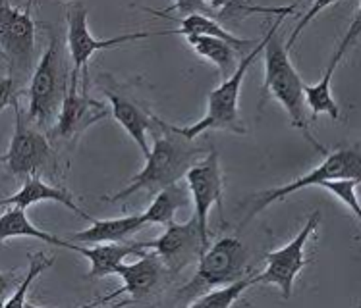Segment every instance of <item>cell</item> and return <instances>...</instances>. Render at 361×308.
Wrapping results in <instances>:
<instances>
[{"label":"cell","instance_id":"cell-2","mask_svg":"<svg viewBox=\"0 0 361 308\" xmlns=\"http://www.w3.org/2000/svg\"><path fill=\"white\" fill-rule=\"evenodd\" d=\"M279 31V30H276ZM274 31L269 37V43L265 46V83H263V93L276 98L284 106L290 124L295 129H300L305 139L310 141L311 147H315L321 154L326 156V148L319 143L311 127L307 124L305 116V98H303V83L300 74L295 72L294 64L290 60V51L282 43Z\"/></svg>","mask_w":361,"mask_h":308},{"label":"cell","instance_id":"cell-33","mask_svg":"<svg viewBox=\"0 0 361 308\" xmlns=\"http://www.w3.org/2000/svg\"><path fill=\"white\" fill-rule=\"evenodd\" d=\"M0 56H2V52H0Z\"/></svg>","mask_w":361,"mask_h":308},{"label":"cell","instance_id":"cell-26","mask_svg":"<svg viewBox=\"0 0 361 308\" xmlns=\"http://www.w3.org/2000/svg\"><path fill=\"white\" fill-rule=\"evenodd\" d=\"M357 185H360V179H331V181H324L321 187L326 189L331 195H334L340 203H344L355 214V218L361 220V208L360 203H357V197H355V187Z\"/></svg>","mask_w":361,"mask_h":308},{"label":"cell","instance_id":"cell-4","mask_svg":"<svg viewBox=\"0 0 361 308\" xmlns=\"http://www.w3.org/2000/svg\"><path fill=\"white\" fill-rule=\"evenodd\" d=\"M247 250L236 237H222L211 245L200 258L195 278L178 291V299L184 302L195 301L201 295L219 287H226L245 278Z\"/></svg>","mask_w":361,"mask_h":308},{"label":"cell","instance_id":"cell-31","mask_svg":"<svg viewBox=\"0 0 361 308\" xmlns=\"http://www.w3.org/2000/svg\"><path fill=\"white\" fill-rule=\"evenodd\" d=\"M130 302H132V299H124V301L114 302V307H109V308H126Z\"/></svg>","mask_w":361,"mask_h":308},{"label":"cell","instance_id":"cell-17","mask_svg":"<svg viewBox=\"0 0 361 308\" xmlns=\"http://www.w3.org/2000/svg\"><path fill=\"white\" fill-rule=\"evenodd\" d=\"M43 200H52V203H59V205L66 206L68 210H72L78 216H81L83 220L93 222V218L89 216L85 210H81L80 206L75 205L74 198L70 193H66L64 189H59L54 185L44 184L43 179L39 176H31L25 179V184L22 185V189L12 195V197L2 198L0 200V206H16V208H23L27 210L31 205H37V203H43Z\"/></svg>","mask_w":361,"mask_h":308},{"label":"cell","instance_id":"cell-19","mask_svg":"<svg viewBox=\"0 0 361 308\" xmlns=\"http://www.w3.org/2000/svg\"><path fill=\"white\" fill-rule=\"evenodd\" d=\"M143 226H147L141 214L135 216H124V218H114V220H93L91 228L70 235V243H93V245H103V243H124L126 237L137 233Z\"/></svg>","mask_w":361,"mask_h":308},{"label":"cell","instance_id":"cell-23","mask_svg":"<svg viewBox=\"0 0 361 308\" xmlns=\"http://www.w3.org/2000/svg\"><path fill=\"white\" fill-rule=\"evenodd\" d=\"M188 205V195L180 187V185H172L169 189H162L155 197V200L151 203L145 212L141 214L145 224H166L174 220V214L180 210L182 206Z\"/></svg>","mask_w":361,"mask_h":308},{"label":"cell","instance_id":"cell-12","mask_svg":"<svg viewBox=\"0 0 361 308\" xmlns=\"http://www.w3.org/2000/svg\"><path fill=\"white\" fill-rule=\"evenodd\" d=\"M12 108H14L16 116L14 135L10 141L6 156H0V162H6L8 168L16 177L27 179L31 176H37V169L51 156V145H49V141L43 133H39L37 129H31L30 125L25 124L18 98H14Z\"/></svg>","mask_w":361,"mask_h":308},{"label":"cell","instance_id":"cell-6","mask_svg":"<svg viewBox=\"0 0 361 308\" xmlns=\"http://www.w3.org/2000/svg\"><path fill=\"white\" fill-rule=\"evenodd\" d=\"M0 52L10 62V77L14 72L23 77L31 74L35 62V23L31 18V2L23 8L0 2Z\"/></svg>","mask_w":361,"mask_h":308},{"label":"cell","instance_id":"cell-29","mask_svg":"<svg viewBox=\"0 0 361 308\" xmlns=\"http://www.w3.org/2000/svg\"><path fill=\"white\" fill-rule=\"evenodd\" d=\"M16 281H18V279H16V276L12 271H8V274L6 271H0V301L12 291V287L16 285Z\"/></svg>","mask_w":361,"mask_h":308},{"label":"cell","instance_id":"cell-11","mask_svg":"<svg viewBox=\"0 0 361 308\" xmlns=\"http://www.w3.org/2000/svg\"><path fill=\"white\" fill-rule=\"evenodd\" d=\"M319 220H321V212H313L310 220L305 222L302 231L295 235L294 241H290L286 247L281 250H274L267 255V268L263 274H257V283H273L279 285L282 291V299H290L292 297V287L298 278V274L303 270L305 266V243L310 241L311 233L317 229Z\"/></svg>","mask_w":361,"mask_h":308},{"label":"cell","instance_id":"cell-28","mask_svg":"<svg viewBox=\"0 0 361 308\" xmlns=\"http://www.w3.org/2000/svg\"><path fill=\"white\" fill-rule=\"evenodd\" d=\"M14 87H16V83L10 75H8V77H0V112L4 110L8 104L14 103V98H16Z\"/></svg>","mask_w":361,"mask_h":308},{"label":"cell","instance_id":"cell-20","mask_svg":"<svg viewBox=\"0 0 361 308\" xmlns=\"http://www.w3.org/2000/svg\"><path fill=\"white\" fill-rule=\"evenodd\" d=\"M14 237H31V239H39V241L49 243L54 247H62V249H70V243L64 239H59L54 235L47 233L43 229L35 228L30 220L23 208H16L12 206L10 210L0 216V245L6 239H14Z\"/></svg>","mask_w":361,"mask_h":308},{"label":"cell","instance_id":"cell-21","mask_svg":"<svg viewBox=\"0 0 361 308\" xmlns=\"http://www.w3.org/2000/svg\"><path fill=\"white\" fill-rule=\"evenodd\" d=\"M178 30H174V35H184V37H195V35H201V37H214L221 39L224 43L236 46L238 51H242L245 46H251L253 41H247V39H240L238 35H234L232 31L224 30L222 23L214 22L209 15L201 14H192L185 15V18H176ZM255 46V44H253Z\"/></svg>","mask_w":361,"mask_h":308},{"label":"cell","instance_id":"cell-18","mask_svg":"<svg viewBox=\"0 0 361 308\" xmlns=\"http://www.w3.org/2000/svg\"><path fill=\"white\" fill-rule=\"evenodd\" d=\"M104 95L111 101V114L114 116V120L118 122L122 127L126 129V133L135 141V145L141 148V153L147 156L151 147L147 143V131H151L153 127V122H151V114H145V112L137 108L135 104L126 98V96L114 93V91H109L104 89Z\"/></svg>","mask_w":361,"mask_h":308},{"label":"cell","instance_id":"cell-8","mask_svg":"<svg viewBox=\"0 0 361 308\" xmlns=\"http://www.w3.org/2000/svg\"><path fill=\"white\" fill-rule=\"evenodd\" d=\"M153 35H174V31H159V33L132 31V33L116 35L112 39H95L87 27V8L80 4V2L70 4V8H68V51H70V56H72V62H74L72 74L80 75L81 68L85 70L89 58L97 51L114 49V46H120V44L149 39Z\"/></svg>","mask_w":361,"mask_h":308},{"label":"cell","instance_id":"cell-22","mask_svg":"<svg viewBox=\"0 0 361 308\" xmlns=\"http://www.w3.org/2000/svg\"><path fill=\"white\" fill-rule=\"evenodd\" d=\"M188 44L192 46L193 51L200 54L201 58L209 60L211 64L219 68V72L222 75V81L228 79L230 75L234 74L238 70V49L232 46V44L224 43L221 39L214 37H201V35H195V37H185Z\"/></svg>","mask_w":361,"mask_h":308},{"label":"cell","instance_id":"cell-16","mask_svg":"<svg viewBox=\"0 0 361 308\" xmlns=\"http://www.w3.org/2000/svg\"><path fill=\"white\" fill-rule=\"evenodd\" d=\"M70 243V241H68ZM70 250L80 252L85 257L91 264V270L87 274V279L106 278L114 274V270L120 264H124V258L128 257H143L147 250L140 247V243H103L97 247H78L70 243Z\"/></svg>","mask_w":361,"mask_h":308},{"label":"cell","instance_id":"cell-1","mask_svg":"<svg viewBox=\"0 0 361 308\" xmlns=\"http://www.w3.org/2000/svg\"><path fill=\"white\" fill-rule=\"evenodd\" d=\"M153 125L161 129V135L155 133V143L153 148L145 156V168L141 169L137 176L130 179L120 193H114L112 197H104V200L114 203V200H124L133 193L141 191H162L176 185L190 169L205 158V148L200 147L195 139H185L178 135L169 122H162L161 117L151 114Z\"/></svg>","mask_w":361,"mask_h":308},{"label":"cell","instance_id":"cell-24","mask_svg":"<svg viewBox=\"0 0 361 308\" xmlns=\"http://www.w3.org/2000/svg\"><path fill=\"white\" fill-rule=\"evenodd\" d=\"M257 283V276L255 278H242L230 283L226 287H219L213 289L209 293L197 297L192 304H188V308H230L234 302L242 297V293L247 287Z\"/></svg>","mask_w":361,"mask_h":308},{"label":"cell","instance_id":"cell-27","mask_svg":"<svg viewBox=\"0 0 361 308\" xmlns=\"http://www.w3.org/2000/svg\"><path fill=\"white\" fill-rule=\"evenodd\" d=\"M329 6H331V2H319V4H313V6L310 8V12L305 14V18H303L302 22H300V25H298V27H295V30H294V33L290 35V39H288V43L284 44L288 51H292V46H294L295 39H298V35L302 33L303 27H305V25H307V23H310L311 20H313V18H315V15H317L319 12H321V10H324V8H329Z\"/></svg>","mask_w":361,"mask_h":308},{"label":"cell","instance_id":"cell-13","mask_svg":"<svg viewBox=\"0 0 361 308\" xmlns=\"http://www.w3.org/2000/svg\"><path fill=\"white\" fill-rule=\"evenodd\" d=\"M78 83H80V75L70 72V85L64 101L60 104L56 125L54 129H51V135L56 139H74L85 131L89 125L109 116L106 106L89 98L87 95H81L78 91Z\"/></svg>","mask_w":361,"mask_h":308},{"label":"cell","instance_id":"cell-25","mask_svg":"<svg viewBox=\"0 0 361 308\" xmlns=\"http://www.w3.org/2000/svg\"><path fill=\"white\" fill-rule=\"evenodd\" d=\"M52 266V258L44 257L43 252H37V255H30V270L23 276V279L20 281V285L16 289V293L8 299L2 308H25V297H27V291H30L31 283L43 274L44 270H49Z\"/></svg>","mask_w":361,"mask_h":308},{"label":"cell","instance_id":"cell-5","mask_svg":"<svg viewBox=\"0 0 361 308\" xmlns=\"http://www.w3.org/2000/svg\"><path fill=\"white\" fill-rule=\"evenodd\" d=\"M68 91V74L64 70L62 46L52 37L49 49L43 52L37 68L31 74L30 83V120L41 127L51 124L59 116L60 104Z\"/></svg>","mask_w":361,"mask_h":308},{"label":"cell","instance_id":"cell-10","mask_svg":"<svg viewBox=\"0 0 361 308\" xmlns=\"http://www.w3.org/2000/svg\"><path fill=\"white\" fill-rule=\"evenodd\" d=\"M188 187L193 197V206H195V224L200 229L203 249H209V210L214 205H219L222 210V169L219 153L211 148L205 158H201L188 174Z\"/></svg>","mask_w":361,"mask_h":308},{"label":"cell","instance_id":"cell-3","mask_svg":"<svg viewBox=\"0 0 361 308\" xmlns=\"http://www.w3.org/2000/svg\"><path fill=\"white\" fill-rule=\"evenodd\" d=\"M284 15H276V20L271 25V30L267 33L265 37L261 43L255 44V49L253 52H250L245 58L238 64V70L234 74L230 75L228 79H224L219 85V87L214 89L213 93L209 95V110H207V116L203 120H200L197 124L188 125V127H178V125H172V129L178 133V135H182L185 139H195V137H200L201 133L209 131V129H224V131H232V133H240L243 135L245 133V127L240 122V117H238V101H240V91H242V83L243 77L247 74V70L250 66L257 60V56L261 52L265 51L267 43H269V37L273 35L274 31L281 30V23L284 22Z\"/></svg>","mask_w":361,"mask_h":308},{"label":"cell","instance_id":"cell-15","mask_svg":"<svg viewBox=\"0 0 361 308\" xmlns=\"http://www.w3.org/2000/svg\"><path fill=\"white\" fill-rule=\"evenodd\" d=\"M114 274L124 281V285L116 289V291H112V293L101 297L99 299L101 304L114 301V299H118L120 295L124 293H130L132 299H143V297L153 293L157 287L161 285L162 278L169 271H166L164 264L161 262V258L157 257L155 252H145L133 264H120L114 270Z\"/></svg>","mask_w":361,"mask_h":308},{"label":"cell","instance_id":"cell-30","mask_svg":"<svg viewBox=\"0 0 361 308\" xmlns=\"http://www.w3.org/2000/svg\"><path fill=\"white\" fill-rule=\"evenodd\" d=\"M95 307H101V301H99V299L93 302H87V304H83L81 308H95ZM25 308H41V307H35V304H31V302H25Z\"/></svg>","mask_w":361,"mask_h":308},{"label":"cell","instance_id":"cell-9","mask_svg":"<svg viewBox=\"0 0 361 308\" xmlns=\"http://www.w3.org/2000/svg\"><path fill=\"white\" fill-rule=\"evenodd\" d=\"M140 247L143 250H155V255L161 258L170 276H178L190 264L200 262L205 252L195 220L185 224L170 222L159 239L140 243Z\"/></svg>","mask_w":361,"mask_h":308},{"label":"cell","instance_id":"cell-7","mask_svg":"<svg viewBox=\"0 0 361 308\" xmlns=\"http://www.w3.org/2000/svg\"><path fill=\"white\" fill-rule=\"evenodd\" d=\"M361 174V160L360 150L357 147L354 148H342L336 153L326 154L324 160L319 164L317 168L311 169L310 174H305L303 177H298L292 184L282 185L271 191L261 193L255 197V206L251 208V216H257L261 210H265L267 206H271L276 200H282L288 195L305 189V187H321L324 181L331 179H360Z\"/></svg>","mask_w":361,"mask_h":308},{"label":"cell","instance_id":"cell-14","mask_svg":"<svg viewBox=\"0 0 361 308\" xmlns=\"http://www.w3.org/2000/svg\"><path fill=\"white\" fill-rule=\"evenodd\" d=\"M360 31H361V12H357L354 18V22H352V25H350V30L346 31V35L342 37L338 46H336L334 52H332V58L331 62H329L326 70H324L321 81L315 83V85H303V98H305V106L311 108V117H313V120H317L321 114H326V116H331L332 120H338L340 117L338 104L334 103V98H332L331 81L334 72H336V68H338L340 60L344 58V54L350 51V46L355 43V39H357V35H360Z\"/></svg>","mask_w":361,"mask_h":308},{"label":"cell","instance_id":"cell-32","mask_svg":"<svg viewBox=\"0 0 361 308\" xmlns=\"http://www.w3.org/2000/svg\"><path fill=\"white\" fill-rule=\"evenodd\" d=\"M2 304H4V302H2V301H0V308H2Z\"/></svg>","mask_w":361,"mask_h":308}]
</instances>
